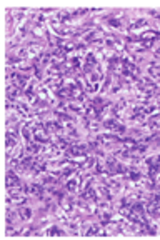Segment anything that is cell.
Here are the masks:
<instances>
[{"instance_id":"obj_1","label":"cell","mask_w":160,"mask_h":240,"mask_svg":"<svg viewBox=\"0 0 160 240\" xmlns=\"http://www.w3.org/2000/svg\"><path fill=\"white\" fill-rule=\"evenodd\" d=\"M103 127L105 128H108V130H113V132H125V127L123 125H120V123H117L115 120H105L103 122Z\"/></svg>"},{"instance_id":"obj_2","label":"cell","mask_w":160,"mask_h":240,"mask_svg":"<svg viewBox=\"0 0 160 240\" xmlns=\"http://www.w3.org/2000/svg\"><path fill=\"white\" fill-rule=\"evenodd\" d=\"M7 185H8V188H12L13 185L19 187V177L15 175L13 172H8L7 173Z\"/></svg>"},{"instance_id":"obj_3","label":"cell","mask_w":160,"mask_h":240,"mask_svg":"<svg viewBox=\"0 0 160 240\" xmlns=\"http://www.w3.org/2000/svg\"><path fill=\"white\" fill-rule=\"evenodd\" d=\"M157 37H159V32H153V30H148V32H145V33H142V37H140V39L142 40H155L157 39Z\"/></svg>"},{"instance_id":"obj_4","label":"cell","mask_w":160,"mask_h":240,"mask_svg":"<svg viewBox=\"0 0 160 240\" xmlns=\"http://www.w3.org/2000/svg\"><path fill=\"white\" fill-rule=\"evenodd\" d=\"M20 219H23V220L32 219V210H30L28 207H23V208H20Z\"/></svg>"},{"instance_id":"obj_5","label":"cell","mask_w":160,"mask_h":240,"mask_svg":"<svg viewBox=\"0 0 160 240\" xmlns=\"http://www.w3.org/2000/svg\"><path fill=\"white\" fill-rule=\"evenodd\" d=\"M47 235H63V232L59 230V227H50L48 232H47Z\"/></svg>"},{"instance_id":"obj_6","label":"cell","mask_w":160,"mask_h":240,"mask_svg":"<svg viewBox=\"0 0 160 240\" xmlns=\"http://www.w3.org/2000/svg\"><path fill=\"white\" fill-rule=\"evenodd\" d=\"M108 25L115 27V28H122V22L120 20H115V19H108Z\"/></svg>"},{"instance_id":"obj_7","label":"cell","mask_w":160,"mask_h":240,"mask_svg":"<svg viewBox=\"0 0 160 240\" xmlns=\"http://www.w3.org/2000/svg\"><path fill=\"white\" fill-rule=\"evenodd\" d=\"M67 188H68L70 192H73V190L77 188V180H68V182H67Z\"/></svg>"},{"instance_id":"obj_8","label":"cell","mask_w":160,"mask_h":240,"mask_svg":"<svg viewBox=\"0 0 160 240\" xmlns=\"http://www.w3.org/2000/svg\"><path fill=\"white\" fill-rule=\"evenodd\" d=\"M85 233H87V235H97V233H100V232H99V227H97V225H92Z\"/></svg>"},{"instance_id":"obj_9","label":"cell","mask_w":160,"mask_h":240,"mask_svg":"<svg viewBox=\"0 0 160 240\" xmlns=\"http://www.w3.org/2000/svg\"><path fill=\"white\" fill-rule=\"evenodd\" d=\"M140 177H142V175H140L139 172H133V170H132V172H128V179H130V180H140Z\"/></svg>"}]
</instances>
